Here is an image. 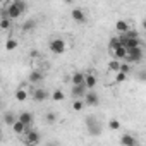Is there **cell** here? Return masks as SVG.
Returning <instances> with one entry per match:
<instances>
[{
	"mask_svg": "<svg viewBox=\"0 0 146 146\" xmlns=\"http://www.w3.org/2000/svg\"><path fill=\"white\" fill-rule=\"evenodd\" d=\"M4 9H5L7 16L14 21V19H17L21 14H24V11L28 9V5H26V2H23V0H12V2H9Z\"/></svg>",
	"mask_w": 146,
	"mask_h": 146,
	"instance_id": "cell-1",
	"label": "cell"
},
{
	"mask_svg": "<svg viewBox=\"0 0 146 146\" xmlns=\"http://www.w3.org/2000/svg\"><path fill=\"white\" fill-rule=\"evenodd\" d=\"M48 48H50V52H52L53 55H62V53L67 50V45H65V41H64L62 38H53V40H50Z\"/></svg>",
	"mask_w": 146,
	"mask_h": 146,
	"instance_id": "cell-2",
	"label": "cell"
},
{
	"mask_svg": "<svg viewBox=\"0 0 146 146\" xmlns=\"http://www.w3.org/2000/svg\"><path fill=\"white\" fill-rule=\"evenodd\" d=\"M40 141H41V137H40L38 131H35V129H29V131L24 134V137H23V143H24L26 146H38Z\"/></svg>",
	"mask_w": 146,
	"mask_h": 146,
	"instance_id": "cell-3",
	"label": "cell"
},
{
	"mask_svg": "<svg viewBox=\"0 0 146 146\" xmlns=\"http://www.w3.org/2000/svg\"><path fill=\"white\" fill-rule=\"evenodd\" d=\"M70 95H72V98L74 100H84V96L88 95V88H86V84H83V86H72V91H70Z\"/></svg>",
	"mask_w": 146,
	"mask_h": 146,
	"instance_id": "cell-4",
	"label": "cell"
},
{
	"mask_svg": "<svg viewBox=\"0 0 146 146\" xmlns=\"http://www.w3.org/2000/svg\"><path fill=\"white\" fill-rule=\"evenodd\" d=\"M70 83H72V86H83L86 83V74L81 72V70L74 72V74L70 76Z\"/></svg>",
	"mask_w": 146,
	"mask_h": 146,
	"instance_id": "cell-5",
	"label": "cell"
},
{
	"mask_svg": "<svg viewBox=\"0 0 146 146\" xmlns=\"http://www.w3.org/2000/svg\"><path fill=\"white\" fill-rule=\"evenodd\" d=\"M127 52H129V55H127V58H125L127 62H139V60L143 58V55H144L141 46H139V48H134V50H127Z\"/></svg>",
	"mask_w": 146,
	"mask_h": 146,
	"instance_id": "cell-6",
	"label": "cell"
},
{
	"mask_svg": "<svg viewBox=\"0 0 146 146\" xmlns=\"http://www.w3.org/2000/svg\"><path fill=\"white\" fill-rule=\"evenodd\" d=\"M70 17L74 19L76 23H79V24L86 23V14H84L83 9H72V11H70Z\"/></svg>",
	"mask_w": 146,
	"mask_h": 146,
	"instance_id": "cell-7",
	"label": "cell"
},
{
	"mask_svg": "<svg viewBox=\"0 0 146 146\" xmlns=\"http://www.w3.org/2000/svg\"><path fill=\"white\" fill-rule=\"evenodd\" d=\"M115 29H117V33L125 35V33L131 31V24H129L127 21H124V19H119V21L115 23Z\"/></svg>",
	"mask_w": 146,
	"mask_h": 146,
	"instance_id": "cell-8",
	"label": "cell"
},
{
	"mask_svg": "<svg viewBox=\"0 0 146 146\" xmlns=\"http://www.w3.org/2000/svg\"><path fill=\"white\" fill-rule=\"evenodd\" d=\"M98 103H100V98H98V95H96V93H93V91H88V95L84 96V105L96 107Z\"/></svg>",
	"mask_w": 146,
	"mask_h": 146,
	"instance_id": "cell-9",
	"label": "cell"
},
{
	"mask_svg": "<svg viewBox=\"0 0 146 146\" xmlns=\"http://www.w3.org/2000/svg\"><path fill=\"white\" fill-rule=\"evenodd\" d=\"M17 117H19V122H23L28 129H31V125H33V113H29V112H21Z\"/></svg>",
	"mask_w": 146,
	"mask_h": 146,
	"instance_id": "cell-10",
	"label": "cell"
},
{
	"mask_svg": "<svg viewBox=\"0 0 146 146\" xmlns=\"http://www.w3.org/2000/svg\"><path fill=\"white\" fill-rule=\"evenodd\" d=\"M96 76L93 74V72H86V88H88V91H93L95 88H96Z\"/></svg>",
	"mask_w": 146,
	"mask_h": 146,
	"instance_id": "cell-11",
	"label": "cell"
},
{
	"mask_svg": "<svg viewBox=\"0 0 146 146\" xmlns=\"http://www.w3.org/2000/svg\"><path fill=\"white\" fill-rule=\"evenodd\" d=\"M120 144H122V146H137V141H136V137L131 136V134H122V136H120Z\"/></svg>",
	"mask_w": 146,
	"mask_h": 146,
	"instance_id": "cell-12",
	"label": "cell"
},
{
	"mask_svg": "<svg viewBox=\"0 0 146 146\" xmlns=\"http://www.w3.org/2000/svg\"><path fill=\"white\" fill-rule=\"evenodd\" d=\"M43 72L41 70H38V69H35V70H31V74H29V83H33V84H36V83H41L43 81Z\"/></svg>",
	"mask_w": 146,
	"mask_h": 146,
	"instance_id": "cell-13",
	"label": "cell"
},
{
	"mask_svg": "<svg viewBox=\"0 0 146 146\" xmlns=\"http://www.w3.org/2000/svg\"><path fill=\"white\" fill-rule=\"evenodd\" d=\"M112 53H113L115 60H125V58H127V55H129V52H127V48H125V46H119V48H115Z\"/></svg>",
	"mask_w": 146,
	"mask_h": 146,
	"instance_id": "cell-14",
	"label": "cell"
},
{
	"mask_svg": "<svg viewBox=\"0 0 146 146\" xmlns=\"http://www.w3.org/2000/svg\"><path fill=\"white\" fill-rule=\"evenodd\" d=\"M48 98V93H46V90H43V88H38V90H35L33 91V100L35 102H45Z\"/></svg>",
	"mask_w": 146,
	"mask_h": 146,
	"instance_id": "cell-15",
	"label": "cell"
},
{
	"mask_svg": "<svg viewBox=\"0 0 146 146\" xmlns=\"http://www.w3.org/2000/svg\"><path fill=\"white\" fill-rule=\"evenodd\" d=\"M88 129L91 134H100V125H98V120L95 117H88Z\"/></svg>",
	"mask_w": 146,
	"mask_h": 146,
	"instance_id": "cell-16",
	"label": "cell"
},
{
	"mask_svg": "<svg viewBox=\"0 0 146 146\" xmlns=\"http://www.w3.org/2000/svg\"><path fill=\"white\" fill-rule=\"evenodd\" d=\"M17 120H19V117H16V115H14V112H5V113H4V122H5L7 125H11V127H12Z\"/></svg>",
	"mask_w": 146,
	"mask_h": 146,
	"instance_id": "cell-17",
	"label": "cell"
},
{
	"mask_svg": "<svg viewBox=\"0 0 146 146\" xmlns=\"http://www.w3.org/2000/svg\"><path fill=\"white\" fill-rule=\"evenodd\" d=\"M12 129H14V132H16V134H19V136H21V134L24 136V134H26V132L29 131V129H28V127H26V125H24L23 122H19V120H17V122H16V124L12 125Z\"/></svg>",
	"mask_w": 146,
	"mask_h": 146,
	"instance_id": "cell-18",
	"label": "cell"
},
{
	"mask_svg": "<svg viewBox=\"0 0 146 146\" xmlns=\"http://www.w3.org/2000/svg\"><path fill=\"white\" fill-rule=\"evenodd\" d=\"M14 96H16L17 102H26V100H28V90H26V88H19Z\"/></svg>",
	"mask_w": 146,
	"mask_h": 146,
	"instance_id": "cell-19",
	"label": "cell"
},
{
	"mask_svg": "<svg viewBox=\"0 0 146 146\" xmlns=\"http://www.w3.org/2000/svg\"><path fill=\"white\" fill-rule=\"evenodd\" d=\"M119 46H122L120 45V38L119 36H113V38H110V43H108V48H110V52H113L115 48H119Z\"/></svg>",
	"mask_w": 146,
	"mask_h": 146,
	"instance_id": "cell-20",
	"label": "cell"
},
{
	"mask_svg": "<svg viewBox=\"0 0 146 146\" xmlns=\"http://www.w3.org/2000/svg\"><path fill=\"white\" fill-rule=\"evenodd\" d=\"M108 69L113 72H120V62L119 60H110L108 62Z\"/></svg>",
	"mask_w": 146,
	"mask_h": 146,
	"instance_id": "cell-21",
	"label": "cell"
},
{
	"mask_svg": "<svg viewBox=\"0 0 146 146\" xmlns=\"http://www.w3.org/2000/svg\"><path fill=\"white\" fill-rule=\"evenodd\" d=\"M52 98H53L55 102H64L65 95H64V91H60V90H55V91L52 93Z\"/></svg>",
	"mask_w": 146,
	"mask_h": 146,
	"instance_id": "cell-22",
	"label": "cell"
},
{
	"mask_svg": "<svg viewBox=\"0 0 146 146\" xmlns=\"http://www.w3.org/2000/svg\"><path fill=\"white\" fill-rule=\"evenodd\" d=\"M45 120H46V124H50V125L55 124V122H57V113H55V112H48V113L45 115Z\"/></svg>",
	"mask_w": 146,
	"mask_h": 146,
	"instance_id": "cell-23",
	"label": "cell"
},
{
	"mask_svg": "<svg viewBox=\"0 0 146 146\" xmlns=\"http://www.w3.org/2000/svg\"><path fill=\"white\" fill-rule=\"evenodd\" d=\"M16 46H17V40L9 38V40H7V43H5V50H7V52H11V50H14Z\"/></svg>",
	"mask_w": 146,
	"mask_h": 146,
	"instance_id": "cell-24",
	"label": "cell"
},
{
	"mask_svg": "<svg viewBox=\"0 0 146 146\" xmlns=\"http://www.w3.org/2000/svg\"><path fill=\"white\" fill-rule=\"evenodd\" d=\"M108 127H110L112 131H119V129H120V122H119L117 119H112V120L108 122Z\"/></svg>",
	"mask_w": 146,
	"mask_h": 146,
	"instance_id": "cell-25",
	"label": "cell"
},
{
	"mask_svg": "<svg viewBox=\"0 0 146 146\" xmlns=\"http://www.w3.org/2000/svg\"><path fill=\"white\" fill-rule=\"evenodd\" d=\"M35 28V21L33 19H29V21H26L24 24H23V31H31Z\"/></svg>",
	"mask_w": 146,
	"mask_h": 146,
	"instance_id": "cell-26",
	"label": "cell"
},
{
	"mask_svg": "<svg viewBox=\"0 0 146 146\" xmlns=\"http://www.w3.org/2000/svg\"><path fill=\"white\" fill-rule=\"evenodd\" d=\"M83 107H84V102H83V100H76V102H74V105H72V108H74L76 112H81V110H83Z\"/></svg>",
	"mask_w": 146,
	"mask_h": 146,
	"instance_id": "cell-27",
	"label": "cell"
},
{
	"mask_svg": "<svg viewBox=\"0 0 146 146\" xmlns=\"http://www.w3.org/2000/svg\"><path fill=\"white\" fill-rule=\"evenodd\" d=\"M125 79H127V74H124V72H117L115 83H125Z\"/></svg>",
	"mask_w": 146,
	"mask_h": 146,
	"instance_id": "cell-28",
	"label": "cell"
},
{
	"mask_svg": "<svg viewBox=\"0 0 146 146\" xmlns=\"http://www.w3.org/2000/svg\"><path fill=\"white\" fill-rule=\"evenodd\" d=\"M129 70H131V65H129V64H120V72L129 74Z\"/></svg>",
	"mask_w": 146,
	"mask_h": 146,
	"instance_id": "cell-29",
	"label": "cell"
},
{
	"mask_svg": "<svg viewBox=\"0 0 146 146\" xmlns=\"http://www.w3.org/2000/svg\"><path fill=\"white\" fill-rule=\"evenodd\" d=\"M137 78H139V81H146V70H139Z\"/></svg>",
	"mask_w": 146,
	"mask_h": 146,
	"instance_id": "cell-30",
	"label": "cell"
},
{
	"mask_svg": "<svg viewBox=\"0 0 146 146\" xmlns=\"http://www.w3.org/2000/svg\"><path fill=\"white\" fill-rule=\"evenodd\" d=\"M31 57H33V58H38V57H40V53H38L36 50H33V52H31Z\"/></svg>",
	"mask_w": 146,
	"mask_h": 146,
	"instance_id": "cell-31",
	"label": "cell"
},
{
	"mask_svg": "<svg viewBox=\"0 0 146 146\" xmlns=\"http://www.w3.org/2000/svg\"><path fill=\"white\" fill-rule=\"evenodd\" d=\"M141 26H143V29H146V17H144V21H143V24H141Z\"/></svg>",
	"mask_w": 146,
	"mask_h": 146,
	"instance_id": "cell-32",
	"label": "cell"
},
{
	"mask_svg": "<svg viewBox=\"0 0 146 146\" xmlns=\"http://www.w3.org/2000/svg\"><path fill=\"white\" fill-rule=\"evenodd\" d=\"M46 146H57V144H53V143H50V144H46Z\"/></svg>",
	"mask_w": 146,
	"mask_h": 146,
	"instance_id": "cell-33",
	"label": "cell"
}]
</instances>
